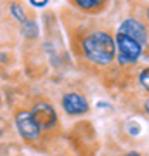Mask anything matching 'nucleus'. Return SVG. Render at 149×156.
I'll return each mask as SVG.
<instances>
[{
	"instance_id": "14",
	"label": "nucleus",
	"mask_w": 149,
	"mask_h": 156,
	"mask_svg": "<svg viewBox=\"0 0 149 156\" xmlns=\"http://www.w3.org/2000/svg\"><path fill=\"white\" fill-rule=\"evenodd\" d=\"M147 17H149V9H147Z\"/></svg>"
},
{
	"instance_id": "15",
	"label": "nucleus",
	"mask_w": 149,
	"mask_h": 156,
	"mask_svg": "<svg viewBox=\"0 0 149 156\" xmlns=\"http://www.w3.org/2000/svg\"><path fill=\"white\" fill-rule=\"evenodd\" d=\"M0 137H2V130H0Z\"/></svg>"
},
{
	"instance_id": "11",
	"label": "nucleus",
	"mask_w": 149,
	"mask_h": 156,
	"mask_svg": "<svg viewBox=\"0 0 149 156\" xmlns=\"http://www.w3.org/2000/svg\"><path fill=\"white\" fill-rule=\"evenodd\" d=\"M45 4H47V0H38V2L37 0H31V5H37V7H44Z\"/></svg>"
},
{
	"instance_id": "8",
	"label": "nucleus",
	"mask_w": 149,
	"mask_h": 156,
	"mask_svg": "<svg viewBox=\"0 0 149 156\" xmlns=\"http://www.w3.org/2000/svg\"><path fill=\"white\" fill-rule=\"evenodd\" d=\"M76 5L85 9V11H95V9L102 7V2L101 0H78Z\"/></svg>"
},
{
	"instance_id": "12",
	"label": "nucleus",
	"mask_w": 149,
	"mask_h": 156,
	"mask_svg": "<svg viewBox=\"0 0 149 156\" xmlns=\"http://www.w3.org/2000/svg\"><path fill=\"white\" fill-rule=\"evenodd\" d=\"M144 109H146V113L149 115V99L146 101V102H144Z\"/></svg>"
},
{
	"instance_id": "5",
	"label": "nucleus",
	"mask_w": 149,
	"mask_h": 156,
	"mask_svg": "<svg viewBox=\"0 0 149 156\" xmlns=\"http://www.w3.org/2000/svg\"><path fill=\"white\" fill-rule=\"evenodd\" d=\"M120 35H125L128 38L135 40L139 45H144L147 42V33H146V28H144L142 23H139L137 19H125V21L120 24V30H118Z\"/></svg>"
},
{
	"instance_id": "6",
	"label": "nucleus",
	"mask_w": 149,
	"mask_h": 156,
	"mask_svg": "<svg viewBox=\"0 0 149 156\" xmlns=\"http://www.w3.org/2000/svg\"><path fill=\"white\" fill-rule=\"evenodd\" d=\"M62 108L68 115H83L88 111V102L83 95L71 92L62 97Z\"/></svg>"
},
{
	"instance_id": "10",
	"label": "nucleus",
	"mask_w": 149,
	"mask_h": 156,
	"mask_svg": "<svg viewBox=\"0 0 149 156\" xmlns=\"http://www.w3.org/2000/svg\"><path fill=\"white\" fill-rule=\"evenodd\" d=\"M139 82H140V85L149 92V68H146V69L140 71V75H139Z\"/></svg>"
},
{
	"instance_id": "3",
	"label": "nucleus",
	"mask_w": 149,
	"mask_h": 156,
	"mask_svg": "<svg viewBox=\"0 0 149 156\" xmlns=\"http://www.w3.org/2000/svg\"><path fill=\"white\" fill-rule=\"evenodd\" d=\"M16 127L19 130L23 139L26 140H37L40 135V127L37 125L33 115L30 111H19L16 115Z\"/></svg>"
},
{
	"instance_id": "1",
	"label": "nucleus",
	"mask_w": 149,
	"mask_h": 156,
	"mask_svg": "<svg viewBox=\"0 0 149 156\" xmlns=\"http://www.w3.org/2000/svg\"><path fill=\"white\" fill-rule=\"evenodd\" d=\"M85 56L95 64H109L115 59L116 44L111 38V35L104 31H94L82 42Z\"/></svg>"
},
{
	"instance_id": "2",
	"label": "nucleus",
	"mask_w": 149,
	"mask_h": 156,
	"mask_svg": "<svg viewBox=\"0 0 149 156\" xmlns=\"http://www.w3.org/2000/svg\"><path fill=\"white\" fill-rule=\"evenodd\" d=\"M115 44L120 49V56H118V62L120 64H132L142 54V45H139L135 40L128 38L125 35H120V33L116 35Z\"/></svg>"
},
{
	"instance_id": "13",
	"label": "nucleus",
	"mask_w": 149,
	"mask_h": 156,
	"mask_svg": "<svg viewBox=\"0 0 149 156\" xmlns=\"http://www.w3.org/2000/svg\"><path fill=\"white\" fill-rule=\"evenodd\" d=\"M127 156H140V154H139V153H135V151H133V153H128Z\"/></svg>"
},
{
	"instance_id": "4",
	"label": "nucleus",
	"mask_w": 149,
	"mask_h": 156,
	"mask_svg": "<svg viewBox=\"0 0 149 156\" xmlns=\"http://www.w3.org/2000/svg\"><path fill=\"white\" fill-rule=\"evenodd\" d=\"M31 115H33L35 122H37V125L40 128H52L57 123L55 109L50 104H47V102H37L33 108V111H31Z\"/></svg>"
},
{
	"instance_id": "7",
	"label": "nucleus",
	"mask_w": 149,
	"mask_h": 156,
	"mask_svg": "<svg viewBox=\"0 0 149 156\" xmlns=\"http://www.w3.org/2000/svg\"><path fill=\"white\" fill-rule=\"evenodd\" d=\"M21 33L28 38H35L37 35H38V26H37V23L35 21H24L23 23V30Z\"/></svg>"
},
{
	"instance_id": "9",
	"label": "nucleus",
	"mask_w": 149,
	"mask_h": 156,
	"mask_svg": "<svg viewBox=\"0 0 149 156\" xmlns=\"http://www.w3.org/2000/svg\"><path fill=\"white\" fill-rule=\"evenodd\" d=\"M11 12H12V16L16 17L17 21H21V23L26 21V17H24V11H23V7H21V5H17V4H12V5H11Z\"/></svg>"
}]
</instances>
